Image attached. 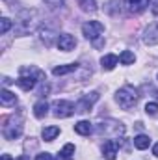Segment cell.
<instances>
[{
	"label": "cell",
	"mask_w": 158,
	"mask_h": 160,
	"mask_svg": "<svg viewBox=\"0 0 158 160\" xmlns=\"http://www.w3.org/2000/svg\"><path fill=\"white\" fill-rule=\"evenodd\" d=\"M102 157L106 160H116V157H117V142L116 140L104 142V145H102Z\"/></svg>",
	"instance_id": "ba28073f"
},
{
	"label": "cell",
	"mask_w": 158,
	"mask_h": 160,
	"mask_svg": "<svg viewBox=\"0 0 158 160\" xmlns=\"http://www.w3.org/2000/svg\"><path fill=\"white\" fill-rule=\"evenodd\" d=\"M149 143H151V140H149V136H145V134H138V136L134 138V147H136V149H140V151L147 149V147H149Z\"/></svg>",
	"instance_id": "e0dca14e"
},
{
	"label": "cell",
	"mask_w": 158,
	"mask_h": 160,
	"mask_svg": "<svg viewBox=\"0 0 158 160\" xmlns=\"http://www.w3.org/2000/svg\"><path fill=\"white\" fill-rule=\"evenodd\" d=\"M117 62H119V58L116 54H106V56H102V60H101L104 71H112V69L117 65Z\"/></svg>",
	"instance_id": "4fadbf2b"
},
{
	"label": "cell",
	"mask_w": 158,
	"mask_h": 160,
	"mask_svg": "<svg viewBox=\"0 0 158 160\" xmlns=\"http://www.w3.org/2000/svg\"><path fill=\"white\" fill-rule=\"evenodd\" d=\"M52 38H54V32H50V30H43L41 39L45 41V45H47V47H50V45H52Z\"/></svg>",
	"instance_id": "603a6c76"
},
{
	"label": "cell",
	"mask_w": 158,
	"mask_h": 160,
	"mask_svg": "<svg viewBox=\"0 0 158 160\" xmlns=\"http://www.w3.org/2000/svg\"><path fill=\"white\" fill-rule=\"evenodd\" d=\"M73 155H75V145L73 143H65L63 149L60 151V155L54 160H73Z\"/></svg>",
	"instance_id": "5bb4252c"
},
{
	"label": "cell",
	"mask_w": 158,
	"mask_h": 160,
	"mask_svg": "<svg viewBox=\"0 0 158 160\" xmlns=\"http://www.w3.org/2000/svg\"><path fill=\"white\" fill-rule=\"evenodd\" d=\"M102 32H104V24L99 22V21H89V22L82 24V34H84L89 41H93V43L97 41V38H99Z\"/></svg>",
	"instance_id": "277c9868"
},
{
	"label": "cell",
	"mask_w": 158,
	"mask_h": 160,
	"mask_svg": "<svg viewBox=\"0 0 158 160\" xmlns=\"http://www.w3.org/2000/svg\"><path fill=\"white\" fill-rule=\"evenodd\" d=\"M138 97L140 95H138V89L134 86H123L117 91V95H116V101H117V104L123 110H130V108L136 106Z\"/></svg>",
	"instance_id": "6da1fadb"
},
{
	"label": "cell",
	"mask_w": 158,
	"mask_h": 160,
	"mask_svg": "<svg viewBox=\"0 0 158 160\" xmlns=\"http://www.w3.org/2000/svg\"><path fill=\"white\" fill-rule=\"evenodd\" d=\"M2 160H13L9 155H2Z\"/></svg>",
	"instance_id": "f1b7e54d"
},
{
	"label": "cell",
	"mask_w": 158,
	"mask_h": 160,
	"mask_svg": "<svg viewBox=\"0 0 158 160\" xmlns=\"http://www.w3.org/2000/svg\"><path fill=\"white\" fill-rule=\"evenodd\" d=\"M145 114L151 116V118H156L158 116V104L156 102H147L145 104Z\"/></svg>",
	"instance_id": "44dd1931"
},
{
	"label": "cell",
	"mask_w": 158,
	"mask_h": 160,
	"mask_svg": "<svg viewBox=\"0 0 158 160\" xmlns=\"http://www.w3.org/2000/svg\"><path fill=\"white\" fill-rule=\"evenodd\" d=\"M75 132H78L82 136H89V134L93 132V125H91L89 121H78V123L75 125Z\"/></svg>",
	"instance_id": "9a60e30c"
},
{
	"label": "cell",
	"mask_w": 158,
	"mask_h": 160,
	"mask_svg": "<svg viewBox=\"0 0 158 160\" xmlns=\"http://www.w3.org/2000/svg\"><path fill=\"white\" fill-rule=\"evenodd\" d=\"M97 132L99 134H106V136H121L125 132V127L119 121H104L101 125H97Z\"/></svg>",
	"instance_id": "3957f363"
},
{
	"label": "cell",
	"mask_w": 158,
	"mask_h": 160,
	"mask_svg": "<svg viewBox=\"0 0 158 160\" xmlns=\"http://www.w3.org/2000/svg\"><path fill=\"white\" fill-rule=\"evenodd\" d=\"M47 112H48V102L47 101H39V102L34 104V116L37 119H43L47 116Z\"/></svg>",
	"instance_id": "2e32d148"
},
{
	"label": "cell",
	"mask_w": 158,
	"mask_h": 160,
	"mask_svg": "<svg viewBox=\"0 0 158 160\" xmlns=\"http://www.w3.org/2000/svg\"><path fill=\"white\" fill-rule=\"evenodd\" d=\"M134 60H136V56H134V52H130V50H123L121 56H119V62H121L123 65H130V63H134Z\"/></svg>",
	"instance_id": "d6986e66"
},
{
	"label": "cell",
	"mask_w": 158,
	"mask_h": 160,
	"mask_svg": "<svg viewBox=\"0 0 158 160\" xmlns=\"http://www.w3.org/2000/svg\"><path fill=\"white\" fill-rule=\"evenodd\" d=\"M36 160H54V158H52V155H50V153H41V155L36 157Z\"/></svg>",
	"instance_id": "d4e9b609"
},
{
	"label": "cell",
	"mask_w": 158,
	"mask_h": 160,
	"mask_svg": "<svg viewBox=\"0 0 158 160\" xmlns=\"http://www.w3.org/2000/svg\"><path fill=\"white\" fill-rule=\"evenodd\" d=\"M78 2V6L84 9V11H95L97 9V4H95V0H77Z\"/></svg>",
	"instance_id": "ffe728a7"
},
{
	"label": "cell",
	"mask_w": 158,
	"mask_h": 160,
	"mask_svg": "<svg viewBox=\"0 0 158 160\" xmlns=\"http://www.w3.org/2000/svg\"><path fill=\"white\" fill-rule=\"evenodd\" d=\"M153 155H155V157H158V143L153 147Z\"/></svg>",
	"instance_id": "4316f807"
},
{
	"label": "cell",
	"mask_w": 158,
	"mask_h": 160,
	"mask_svg": "<svg viewBox=\"0 0 158 160\" xmlns=\"http://www.w3.org/2000/svg\"><path fill=\"white\" fill-rule=\"evenodd\" d=\"M15 160H30V158H28L26 155H21V157H17V158H15Z\"/></svg>",
	"instance_id": "83f0119b"
},
{
	"label": "cell",
	"mask_w": 158,
	"mask_h": 160,
	"mask_svg": "<svg viewBox=\"0 0 158 160\" xmlns=\"http://www.w3.org/2000/svg\"><path fill=\"white\" fill-rule=\"evenodd\" d=\"M99 97H101V95H99L97 91H91V93L84 95L78 102H77V106H75V108H77V112H78V114H87V112L93 108V104L99 101Z\"/></svg>",
	"instance_id": "5b68a950"
},
{
	"label": "cell",
	"mask_w": 158,
	"mask_h": 160,
	"mask_svg": "<svg viewBox=\"0 0 158 160\" xmlns=\"http://www.w3.org/2000/svg\"><path fill=\"white\" fill-rule=\"evenodd\" d=\"M41 134H43V140H45V142H52V140L60 134V128H58V127H45Z\"/></svg>",
	"instance_id": "ac0fdd59"
},
{
	"label": "cell",
	"mask_w": 158,
	"mask_h": 160,
	"mask_svg": "<svg viewBox=\"0 0 158 160\" xmlns=\"http://www.w3.org/2000/svg\"><path fill=\"white\" fill-rule=\"evenodd\" d=\"M151 4V0H126V6L132 13H141L147 9V6Z\"/></svg>",
	"instance_id": "9c48e42d"
},
{
	"label": "cell",
	"mask_w": 158,
	"mask_h": 160,
	"mask_svg": "<svg viewBox=\"0 0 158 160\" xmlns=\"http://www.w3.org/2000/svg\"><path fill=\"white\" fill-rule=\"evenodd\" d=\"M141 39H143V43H145V45H149V47L158 45V22L149 24V26L143 30V36H141Z\"/></svg>",
	"instance_id": "8992f818"
},
{
	"label": "cell",
	"mask_w": 158,
	"mask_h": 160,
	"mask_svg": "<svg viewBox=\"0 0 158 160\" xmlns=\"http://www.w3.org/2000/svg\"><path fill=\"white\" fill-rule=\"evenodd\" d=\"M75 112H77V108H75V104L69 102V101H56V102L52 104V114H54V118H60V119L71 118Z\"/></svg>",
	"instance_id": "7a4b0ae2"
},
{
	"label": "cell",
	"mask_w": 158,
	"mask_h": 160,
	"mask_svg": "<svg viewBox=\"0 0 158 160\" xmlns=\"http://www.w3.org/2000/svg\"><path fill=\"white\" fill-rule=\"evenodd\" d=\"M77 47V39L71 36V34H62L58 36V48L63 50V52H69Z\"/></svg>",
	"instance_id": "52a82bcc"
},
{
	"label": "cell",
	"mask_w": 158,
	"mask_h": 160,
	"mask_svg": "<svg viewBox=\"0 0 158 160\" xmlns=\"http://www.w3.org/2000/svg\"><path fill=\"white\" fill-rule=\"evenodd\" d=\"M0 101H2L4 106H15V104H17V97H15V93H11V91L6 89V88L0 91Z\"/></svg>",
	"instance_id": "30bf717a"
},
{
	"label": "cell",
	"mask_w": 158,
	"mask_h": 160,
	"mask_svg": "<svg viewBox=\"0 0 158 160\" xmlns=\"http://www.w3.org/2000/svg\"><path fill=\"white\" fill-rule=\"evenodd\" d=\"M48 91H50V86L43 82V84H41V88H39V91H37V95H39V97H47V95H48Z\"/></svg>",
	"instance_id": "cb8c5ba5"
},
{
	"label": "cell",
	"mask_w": 158,
	"mask_h": 160,
	"mask_svg": "<svg viewBox=\"0 0 158 160\" xmlns=\"http://www.w3.org/2000/svg\"><path fill=\"white\" fill-rule=\"evenodd\" d=\"M77 69H78V63L60 65V67H54V69H52V75H54V77H62V75H69V73H75Z\"/></svg>",
	"instance_id": "7c38bea8"
},
{
	"label": "cell",
	"mask_w": 158,
	"mask_h": 160,
	"mask_svg": "<svg viewBox=\"0 0 158 160\" xmlns=\"http://www.w3.org/2000/svg\"><path fill=\"white\" fill-rule=\"evenodd\" d=\"M21 125H4V138L6 140H15V138H19L21 136Z\"/></svg>",
	"instance_id": "8fae6325"
},
{
	"label": "cell",
	"mask_w": 158,
	"mask_h": 160,
	"mask_svg": "<svg viewBox=\"0 0 158 160\" xmlns=\"http://www.w3.org/2000/svg\"><path fill=\"white\" fill-rule=\"evenodd\" d=\"M9 28H11V21H9V19H6V17H4V19H0V34H2V36H4V34H7V30H9Z\"/></svg>",
	"instance_id": "7402d4cb"
},
{
	"label": "cell",
	"mask_w": 158,
	"mask_h": 160,
	"mask_svg": "<svg viewBox=\"0 0 158 160\" xmlns=\"http://www.w3.org/2000/svg\"><path fill=\"white\" fill-rule=\"evenodd\" d=\"M45 2H47L48 6H52V8H56V6H62V4H63L65 0H45Z\"/></svg>",
	"instance_id": "484cf974"
}]
</instances>
